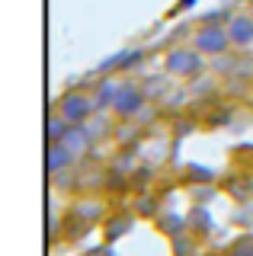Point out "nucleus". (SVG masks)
<instances>
[{
    "label": "nucleus",
    "instance_id": "nucleus-1",
    "mask_svg": "<svg viewBox=\"0 0 253 256\" xmlns=\"http://www.w3.org/2000/svg\"><path fill=\"white\" fill-rule=\"evenodd\" d=\"M202 58H205V54L196 45H189V48H170L167 58H164V68H167V74H173V77H199L202 68H205Z\"/></svg>",
    "mask_w": 253,
    "mask_h": 256
},
{
    "label": "nucleus",
    "instance_id": "nucleus-2",
    "mask_svg": "<svg viewBox=\"0 0 253 256\" xmlns=\"http://www.w3.org/2000/svg\"><path fill=\"white\" fill-rule=\"evenodd\" d=\"M192 45L199 48L205 58H218L231 48V36H228V26H202L192 32Z\"/></svg>",
    "mask_w": 253,
    "mask_h": 256
},
{
    "label": "nucleus",
    "instance_id": "nucleus-3",
    "mask_svg": "<svg viewBox=\"0 0 253 256\" xmlns=\"http://www.w3.org/2000/svg\"><path fill=\"white\" fill-rule=\"evenodd\" d=\"M148 106V93L135 84H118V93H116V102H112V112L118 118H138Z\"/></svg>",
    "mask_w": 253,
    "mask_h": 256
},
{
    "label": "nucleus",
    "instance_id": "nucleus-4",
    "mask_svg": "<svg viewBox=\"0 0 253 256\" xmlns=\"http://www.w3.org/2000/svg\"><path fill=\"white\" fill-rule=\"evenodd\" d=\"M58 112L70 125H84L86 118L96 112V102H93V96H86V93H64L58 100Z\"/></svg>",
    "mask_w": 253,
    "mask_h": 256
},
{
    "label": "nucleus",
    "instance_id": "nucleus-5",
    "mask_svg": "<svg viewBox=\"0 0 253 256\" xmlns=\"http://www.w3.org/2000/svg\"><path fill=\"white\" fill-rule=\"evenodd\" d=\"M228 36L234 48H250L253 45V13H231L228 16Z\"/></svg>",
    "mask_w": 253,
    "mask_h": 256
},
{
    "label": "nucleus",
    "instance_id": "nucleus-6",
    "mask_svg": "<svg viewBox=\"0 0 253 256\" xmlns=\"http://www.w3.org/2000/svg\"><path fill=\"white\" fill-rule=\"evenodd\" d=\"M74 157L77 154L68 148L64 141H48V160H45V166H48L52 176H61L70 164H74Z\"/></svg>",
    "mask_w": 253,
    "mask_h": 256
},
{
    "label": "nucleus",
    "instance_id": "nucleus-7",
    "mask_svg": "<svg viewBox=\"0 0 253 256\" xmlns=\"http://www.w3.org/2000/svg\"><path fill=\"white\" fill-rule=\"evenodd\" d=\"M132 230V214L128 212H118V214H112L106 224H102V237H106V244H116L122 234H128Z\"/></svg>",
    "mask_w": 253,
    "mask_h": 256
},
{
    "label": "nucleus",
    "instance_id": "nucleus-8",
    "mask_svg": "<svg viewBox=\"0 0 253 256\" xmlns=\"http://www.w3.org/2000/svg\"><path fill=\"white\" fill-rule=\"evenodd\" d=\"M64 144L80 157V154H86V148L93 144V138H90V132H86V125H70L68 134H64Z\"/></svg>",
    "mask_w": 253,
    "mask_h": 256
},
{
    "label": "nucleus",
    "instance_id": "nucleus-9",
    "mask_svg": "<svg viewBox=\"0 0 253 256\" xmlns=\"http://www.w3.org/2000/svg\"><path fill=\"white\" fill-rule=\"evenodd\" d=\"M116 93H118V84H112V80H102L96 90H93V102H96V112H102V109H112Z\"/></svg>",
    "mask_w": 253,
    "mask_h": 256
},
{
    "label": "nucleus",
    "instance_id": "nucleus-10",
    "mask_svg": "<svg viewBox=\"0 0 253 256\" xmlns=\"http://www.w3.org/2000/svg\"><path fill=\"white\" fill-rule=\"evenodd\" d=\"M186 224H189V218H183V214H160V218H157V230L173 240L176 234L186 230Z\"/></svg>",
    "mask_w": 253,
    "mask_h": 256
},
{
    "label": "nucleus",
    "instance_id": "nucleus-11",
    "mask_svg": "<svg viewBox=\"0 0 253 256\" xmlns=\"http://www.w3.org/2000/svg\"><path fill=\"white\" fill-rule=\"evenodd\" d=\"M70 212H77L84 221H90V224H96L100 218H102V202L100 198H84V202H77Z\"/></svg>",
    "mask_w": 253,
    "mask_h": 256
},
{
    "label": "nucleus",
    "instance_id": "nucleus-12",
    "mask_svg": "<svg viewBox=\"0 0 253 256\" xmlns=\"http://www.w3.org/2000/svg\"><path fill=\"white\" fill-rule=\"evenodd\" d=\"M68 128H70V122L54 109V116H48V141H64Z\"/></svg>",
    "mask_w": 253,
    "mask_h": 256
},
{
    "label": "nucleus",
    "instance_id": "nucleus-13",
    "mask_svg": "<svg viewBox=\"0 0 253 256\" xmlns=\"http://www.w3.org/2000/svg\"><path fill=\"white\" fill-rule=\"evenodd\" d=\"M170 244H173V256H199V250H196V237H189L186 230L176 234Z\"/></svg>",
    "mask_w": 253,
    "mask_h": 256
},
{
    "label": "nucleus",
    "instance_id": "nucleus-14",
    "mask_svg": "<svg viewBox=\"0 0 253 256\" xmlns=\"http://www.w3.org/2000/svg\"><path fill=\"white\" fill-rule=\"evenodd\" d=\"M228 256H253V234H240L228 246Z\"/></svg>",
    "mask_w": 253,
    "mask_h": 256
},
{
    "label": "nucleus",
    "instance_id": "nucleus-15",
    "mask_svg": "<svg viewBox=\"0 0 253 256\" xmlns=\"http://www.w3.org/2000/svg\"><path fill=\"white\" fill-rule=\"evenodd\" d=\"M189 221H199V224H192L196 234H208V230H212V218L202 214V208H192V212H189Z\"/></svg>",
    "mask_w": 253,
    "mask_h": 256
},
{
    "label": "nucleus",
    "instance_id": "nucleus-16",
    "mask_svg": "<svg viewBox=\"0 0 253 256\" xmlns=\"http://www.w3.org/2000/svg\"><path fill=\"white\" fill-rule=\"evenodd\" d=\"M86 256H112V253H109L106 246H96V250H90V253H86Z\"/></svg>",
    "mask_w": 253,
    "mask_h": 256
},
{
    "label": "nucleus",
    "instance_id": "nucleus-17",
    "mask_svg": "<svg viewBox=\"0 0 253 256\" xmlns=\"http://www.w3.org/2000/svg\"><path fill=\"white\" fill-rule=\"evenodd\" d=\"M250 13H253V6H250Z\"/></svg>",
    "mask_w": 253,
    "mask_h": 256
}]
</instances>
